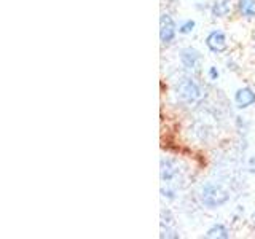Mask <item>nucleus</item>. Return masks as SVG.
Instances as JSON below:
<instances>
[{"instance_id":"f257e3e1","label":"nucleus","mask_w":255,"mask_h":239,"mask_svg":"<svg viewBox=\"0 0 255 239\" xmlns=\"http://www.w3.org/2000/svg\"><path fill=\"white\" fill-rule=\"evenodd\" d=\"M199 203H201L206 209H219V207H223L228 201H230V191L220 185V183L215 182H206L204 185L199 188Z\"/></svg>"},{"instance_id":"f03ea898","label":"nucleus","mask_w":255,"mask_h":239,"mask_svg":"<svg viewBox=\"0 0 255 239\" xmlns=\"http://www.w3.org/2000/svg\"><path fill=\"white\" fill-rule=\"evenodd\" d=\"M175 98L183 104H195L201 98V88L193 78H182L175 86Z\"/></svg>"},{"instance_id":"7ed1b4c3","label":"nucleus","mask_w":255,"mask_h":239,"mask_svg":"<svg viewBox=\"0 0 255 239\" xmlns=\"http://www.w3.org/2000/svg\"><path fill=\"white\" fill-rule=\"evenodd\" d=\"M204 43L207 46V50L214 54H222L228 50V38L222 29H212L207 32Z\"/></svg>"},{"instance_id":"20e7f679","label":"nucleus","mask_w":255,"mask_h":239,"mask_svg":"<svg viewBox=\"0 0 255 239\" xmlns=\"http://www.w3.org/2000/svg\"><path fill=\"white\" fill-rule=\"evenodd\" d=\"M177 24L169 13H161L159 16V40L163 45H169L177 35Z\"/></svg>"},{"instance_id":"39448f33","label":"nucleus","mask_w":255,"mask_h":239,"mask_svg":"<svg viewBox=\"0 0 255 239\" xmlns=\"http://www.w3.org/2000/svg\"><path fill=\"white\" fill-rule=\"evenodd\" d=\"M179 61L183 69L187 70H195L199 67V64L203 62V54L199 50L193 46H185L179 51Z\"/></svg>"},{"instance_id":"423d86ee","label":"nucleus","mask_w":255,"mask_h":239,"mask_svg":"<svg viewBox=\"0 0 255 239\" xmlns=\"http://www.w3.org/2000/svg\"><path fill=\"white\" fill-rule=\"evenodd\" d=\"M233 102L238 110H246L255 104V90L252 86H241L235 91Z\"/></svg>"},{"instance_id":"0eeeda50","label":"nucleus","mask_w":255,"mask_h":239,"mask_svg":"<svg viewBox=\"0 0 255 239\" xmlns=\"http://www.w3.org/2000/svg\"><path fill=\"white\" fill-rule=\"evenodd\" d=\"M209 11L215 19L228 18L231 11H233V0H214Z\"/></svg>"},{"instance_id":"6e6552de","label":"nucleus","mask_w":255,"mask_h":239,"mask_svg":"<svg viewBox=\"0 0 255 239\" xmlns=\"http://www.w3.org/2000/svg\"><path fill=\"white\" fill-rule=\"evenodd\" d=\"M179 175V164L177 161L169 158L161 159V182L171 183L175 177Z\"/></svg>"},{"instance_id":"1a4fd4ad","label":"nucleus","mask_w":255,"mask_h":239,"mask_svg":"<svg viewBox=\"0 0 255 239\" xmlns=\"http://www.w3.org/2000/svg\"><path fill=\"white\" fill-rule=\"evenodd\" d=\"M203 238H207V239H228V238H231V231H230V228L225 225V223H214L212 227H209L206 230V233L203 235Z\"/></svg>"},{"instance_id":"9d476101","label":"nucleus","mask_w":255,"mask_h":239,"mask_svg":"<svg viewBox=\"0 0 255 239\" xmlns=\"http://www.w3.org/2000/svg\"><path fill=\"white\" fill-rule=\"evenodd\" d=\"M236 10L241 18L247 21L255 19V0H238Z\"/></svg>"},{"instance_id":"9b49d317","label":"nucleus","mask_w":255,"mask_h":239,"mask_svg":"<svg viewBox=\"0 0 255 239\" xmlns=\"http://www.w3.org/2000/svg\"><path fill=\"white\" fill-rule=\"evenodd\" d=\"M196 27V21L195 19H183L179 26H177V30L180 35H190L191 32L195 30Z\"/></svg>"},{"instance_id":"f8f14e48","label":"nucleus","mask_w":255,"mask_h":239,"mask_svg":"<svg viewBox=\"0 0 255 239\" xmlns=\"http://www.w3.org/2000/svg\"><path fill=\"white\" fill-rule=\"evenodd\" d=\"M159 238H174V239H177V238H180V235L174 227L161 225V233H159Z\"/></svg>"},{"instance_id":"ddd939ff","label":"nucleus","mask_w":255,"mask_h":239,"mask_svg":"<svg viewBox=\"0 0 255 239\" xmlns=\"http://www.w3.org/2000/svg\"><path fill=\"white\" fill-rule=\"evenodd\" d=\"M207 77H209L211 82H217V80L220 78V70L217 69V66H211L209 69H207Z\"/></svg>"},{"instance_id":"4468645a","label":"nucleus","mask_w":255,"mask_h":239,"mask_svg":"<svg viewBox=\"0 0 255 239\" xmlns=\"http://www.w3.org/2000/svg\"><path fill=\"white\" fill-rule=\"evenodd\" d=\"M249 171H251V174L255 175V155L249 158Z\"/></svg>"},{"instance_id":"2eb2a0df","label":"nucleus","mask_w":255,"mask_h":239,"mask_svg":"<svg viewBox=\"0 0 255 239\" xmlns=\"http://www.w3.org/2000/svg\"><path fill=\"white\" fill-rule=\"evenodd\" d=\"M251 225L255 228V211L252 212V215H251Z\"/></svg>"}]
</instances>
